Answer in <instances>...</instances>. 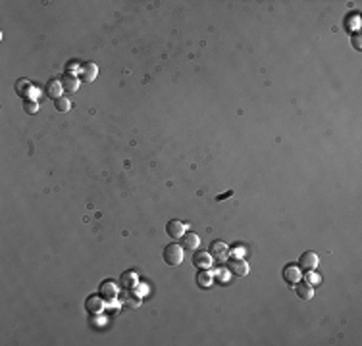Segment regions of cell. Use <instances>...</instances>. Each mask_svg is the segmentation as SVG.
Instances as JSON below:
<instances>
[{
  "label": "cell",
  "mask_w": 362,
  "mask_h": 346,
  "mask_svg": "<svg viewBox=\"0 0 362 346\" xmlns=\"http://www.w3.org/2000/svg\"><path fill=\"white\" fill-rule=\"evenodd\" d=\"M96 75H98V65L94 62H87L79 67V79H81V81L90 83V81L96 79Z\"/></svg>",
  "instance_id": "obj_6"
},
{
  "label": "cell",
  "mask_w": 362,
  "mask_h": 346,
  "mask_svg": "<svg viewBox=\"0 0 362 346\" xmlns=\"http://www.w3.org/2000/svg\"><path fill=\"white\" fill-rule=\"evenodd\" d=\"M218 279H220L222 283H227V281H229V271H227V267H222V269L218 271Z\"/></svg>",
  "instance_id": "obj_22"
},
{
  "label": "cell",
  "mask_w": 362,
  "mask_h": 346,
  "mask_svg": "<svg viewBox=\"0 0 362 346\" xmlns=\"http://www.w3.org/2000/svg\"><path fill=\"white\" fill-rule=\"evenodd\" d=\"M104 306H106V298H102V294L100 296H89L87 302H85V308L90 314H102Z\"/></svg>",
  "instance_id": "obj_8"
},
{
  "label": "cell",
  "mask_w": 362,
  "mask_h": 346,
  "mask_svg": "<svg viewBox=\"0 0 362 346\" xmlns=\"http://www.w3.org/2000/svg\"><path fill=\"white\" fill-rule=\"evenodd\" d=\"M295 292H297V296L302 298V300H310V298L314 296V288H312V285L306 283V281H299L297 286H295Z\"/></svg>",
  "instance_id": "obj_17"
},
{
  "label": "cell",
  "mask_w": 362,
  "mask_h": 346,
  "mask_svg": "<svg viewBox=\"0 0 362 346\" xmlns=\"http://www.w3.org/2000/svg\"><path fill=\"white\" fill-rule=\"evenodd\" d=\"M54 108H56L58 112H62V114H66V112H69V108H71V100H69L68 96H60L58 100H54Z\"/></svg>",
  "instance_id": "obj_19"
},
{
  "label": "cell",
  "mask_w": 362,
  "mask_h": 346,
  "mask_svg": "<svg viewBox=\"0 0 362 346\" xmlns=\"http://www.w3.org/2000/svg\"><path fill=\"white\" fill-rule=\"evenodd\" d=\"M181 246H183V250H197L201 246L199 235L197 233H185L181 237Z\"/></svg>",
  "instance_id": "obj_14"
},
{
  "label": "cell",
  "mask_w": 362,
  "mask_h": 346,
  "mask_svg": "<svg viewBox=\"0 0 362 346\" xmlns=\"http://www.w3.org/2000/svg\"><path fill=\"white\" fill-rule=\"evenodd\" d=\"M233 252H235L239 258H243V256H245V252H247V248H245V246H241V244H237V246L233 248Z\"/></svg>",
  "instance_id": "obj_23"
},
{
  "label": "cell",
  "mask_w": 362,
  "mask_h": 346,
  "mask_svg": "<svg viewBox=\"0 0 362 346\" xmlns=\"http://www.w3.org/2000/svg\"><path fill=\"white\" fill-rule=\"evenodd\" d=\"M100 294L106 300H114V298H118L120 288H118V285L114 283V281H104V283L100 285Z\"/></svg>",
  "instance_id": "obj_15"
},
{
  "label": "cell",
  "mask_w": 362,
  "mask_h": 346,
  "mask_svg": "<svg viewBox=\"0 0 362 346\" xmlns=\"http://www.w3.org/2000/svg\"><path fill=\"white\" fill-rule=\"evenodd\" d=\"M62 91H64V87H62V81H58V79H50L45 85V95L50 96L52 100H58L62 96Z\"/></svg>",
  "instance_id": "obj_13"
},
{
  "label": "cell",
  "mask_w": 362,
  "mask_h": 346,
  "mask_svg": "<svg viewBox=\"0 0 362 346\" xmlns=\"http://www.w3.org/2000/svg\"><path fill=\"white\" fill-rule=\"evenodd\" d=\"M355 46L361 50V39H359V37H355Z\"/></svg>",
  "instance_id": "obj_25"
},
{
  "label": "cell",
  "mask_w": 362,
  "mask_h": 346,
  "mask_svg": "<svg viewBox=\"0 0 362 346\" xmlns=\"http://www.w3.org/2000/svg\"><path fill=\"white\" fill-rule=\"evenodd\" d=\"M302 277V271L299 265H293V264H289L285 269H283V279L287 281L289 285H297L299 281H301Z\"/></svg>",
  "instance_id": "obj_12"
},
{
  "label": "cell",
  "mask_w": 362,
  "mask_h": 346,
  "mask_svg": "<svg viewBox=\"0 0 362 346\" xmlns=\"http://www.w3.org/2000/svg\"><path fill=\"white\" fill-rule=\"evenodd\" d=\"M16 93H18V96H22L23 100H27L31 93H33V85H31L29 79H18L16 81Z\"/></svg>",
  "instance_id": "obj_16"
},
{
  "label": "cell",
  "mask_w": 362,
  "mask_h": 346,
  "mask_svg": "<svg viewBox=\"0 0 362 346\" xmlns=\"http://www.w3.org/2000/svg\"><path fill=\"white\" fill-rule=\"evenodd\" d=\"M227 271L229 273H233V275H237V277H245V275H249V271H250V267H249V264L243 260V258H237V260H231V262H227Z\"/></svg>",
  "instance_id": "obj_2"
},
{
  "label": "cell",
  "mask_w": 362,
  "mask_h": 346,
  "mask_svg": "<svg viewBox=\"0 0 362 346\" xmlns=\"http://www.w3.org/2000/svg\"><path fill=\"white\" fill-rule=\"evenodd\" d=\"M75 69H77V63L69 62L68 63V71H66V73H75Z\"/></svg>",
  "instance_id": "obj_24"
},
{
  "label": "cell",
  "mask_w": 362,
  "mask_h": 346,
  "mask_svg": "<svg viewBox=\"0 0 362 346\" xmlns=\"http://www.w3.org/2000/svg\"><path fill=\"white\" fill-rule=\"evenodd\" d=\"M197 283H199V286H203V288H208L214 283V273L208 271V269H203L201 273H197Z\"/></svg>",
  "instance_id": "obj_18"
},
{
  "label": "cell",
  "mask_w": 362,
  "mask_h": 346,
  "mask_svg": "<svg viewBox=\"0 0 362 346\" xmlns=\"http://www.w3.org/2000/svg\"><path fill=\"white\" fill-rule=\"evenodd\" d=\"M210 250H212V258L218 260V262H226L227 256L231 254V248L226 243H222V241H214L210 244Z\"/></svg>",
  "instance_id": "obj_3"
},
{
  "label": "cell",
  "mask_w": 362,
  "mask_h": 346,
  "mask_svg": "<svg viewBox=\"0 0 362 346\" xmlns=\"http://www.w3.org/2000/svg\"><path fill=\"white\" fill-rule=\"evenodd\" d=\"M318 264H320V258H318L316 252H304L301 256V260H299V265L304 271H314L318 267Z\"/></svg>",
  "instance_id": "obj_4"
},
{
  "label": "cell",
  "mask_w": 362,
  "mask_h": 346,
  "mask_svg": "<svg viewBox=\"0 0 362 346\" xmlns=\"http://www.w3.org/2000/svg\"><path fill=\"white\" fill-rule=\"evenodd\" d=\"M120 285L125 290H135L139 286V275L135 271H123L120 277Z\"/></svg>",
  "instance_id": "obj_10"
},
{
  "label": "cell",
  "mask_w": 362,
  "mask_h": 346,
  "mask_svg": "<svg viewBox=\"0 0 362 346\" xmlns=\"http://www.w3.org/2000/svg\"><path fill=\"white\" fill-rule=\"evenodd\" d=\"M166 233H168L172 239H181V237L187 233V225L180 220H172L166 223Z\"/></svg>",
  "instance_id": "obj_5"
},
{
  "label": "cell",
  "mask_w": 362,
  "mask_h": 346,
  "mask_svg": "<svg viewBox=\"0 0 362 346\" xmlns=\"http://www.w3.org/2000/svg\"><path fill=\"white\" fill-rule=\"evenodd\" d=\"M164 262L168 264V265H181L183 264V246L181 244H176V243H172V244H168L166 248H164Z\"/></svg>",
  "instance_id": "obj_1"
},
{
  "label": "cell",
  "mask_w": 362,
  "mask_h": 346,
  "mask_svg": "<svg viewBox=\"0 0 362 346\" xmlns=\"http://www.w3.org/2000/svg\"><path fill=\"white\" fill-rule=\"evenodd\" d=\"M322 281L314 271H306V283H310V285H318Z\"/></svg>",
  "instance_id": "obj_21"
},
{
  "label": "cell",
  "mask_w": 362,
  "mask_h": 346,
  "mask_svg": "<svg viewBox=\"0 0 362 346\" xmlns=\"http://www.w3.org/2000/svg\"><path fill=\"white\" fill-rule=\"evenodd\" d=\"M212 254L206 250H199L193 254V264L197 265V267H201V269H210L212 267Z\"/></svg>",
  "instance_id": "obj_7"
},
{
  "label": "cell",
  "mask_w": 362,
  "mask_h": 346,
  "mask_svg": "<svg viewBox=\"0 0 362 346\" xmlns=\"http://www.w3.org/2000/svg\"><path fill=\"white\" fill-rule=\"evenodd\" d=\"M120 300H121V304H123L125 308H131V310L139 308V306H141V302H143V298H141L139 294H135V292H129V290L121 292Z\"/></svg>",
  "instance_id": "obj_11"
},
{
  "label": "cell",
  "mask_w": 362,
  "mask_h": 346,
  "mask_svg": "<svg viewBox=\"0 0 362 346\" xmlns=\"http://www.w3.org/2000/svg\"><path fill=\"white\" fill-rule=\"evenodd\" d=\"M60 81L66 93H75L79 89V85H81V79L75 73H64V77H62Z\"/></svg>",
  "instance_id": "obj_9"
},
{
  "label": "cell",
  "mask_w": 362,
  "mask_h": 346,
  "mask_svg": "<svg viewBox=\"0 0 362 346\" xmlns=\"http://www.w3.org/2000/svg\"><path fill=\"white\" fill-rule=\"evenodd\" d=\"M23 110H25L27 114H37V112H39V104H37V100H35V98H27V100H23Z\"/></svg>",
  "instance_id": "obj_20"
}]
</instances>
